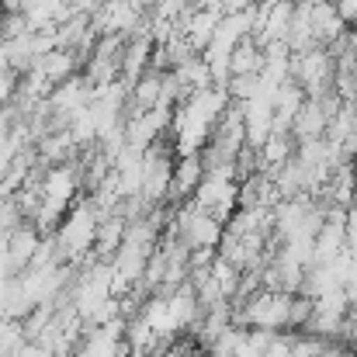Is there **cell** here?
<instances>
[{
	"label": "cell",
	"mask_w": 357,
	"mask_h": 357,
	"mask_svg": "<svg viewBox=\"0 0 357 357\" xmlns=\"http://www.w3.org/2000/svg\"><path fill=\"white\" fill-rule=\"evenodd\" d=\"M205 177V167H202V156L198 153H181V160H174V177H170V191H167V202L181 205L195 195L198 181Z\"/></svg>",
	"instance_id": "6da1fadb"
},
{
	"label": "cell",
	"mask_w": 357,
	"mask_h": 357,
	"mask_svg": "<svg viewBox=\"0 0 357 357\" xmlns=\"http://www.w3.org/2000/svg\"><path fill=\"white\" fill-rule=\"evenodd\" d=\"M347 31V21L337 14L333 0H323V3H312L309 7V35H312V45H330L337 42L340 35Z\"/></svg>",
	"instance_id": "7a4b0ae2"
}]
</instances>
